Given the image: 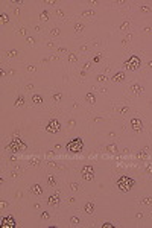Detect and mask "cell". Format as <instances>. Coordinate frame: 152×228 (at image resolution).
<instances>
[{
	"label": "cell",
	"instance_id": "83f0119b",
	"mask_svg": "<svg viewBox=\"0 0 152 228\" xmlns=\"http://www.w3.org/2000/svg\"><path fill=\"white\" fill-rule=\"evenodd\" d=\"M68 59H70L71 63H75V61H76L78 58H76V55H73V53H70V55H68Z\"/></svg>",
	"mask_w": 152,
	"mask_h": 228
},
{
	"label": "cell",
	"instance_id": "4fadbf2b",
	"mask_svg": "<svg viewBox=\"0 0 152 228\" xmlns=\"http://www.w3.org/2000/svg\"><path fill=\"white\" fill-rule=\"evenodd\" d=\"M85 99H87V102H90L91 105L96 103V96H94L93 93H87V94H85Z\"/></svg>",
	"mask_w": 152,
	"mask_h": 228
},
{
	"label": "cell",
	"instance_id": "44dd1931",
	"mask_svg": "<svg viewBox=\"0 0 152 228\" xmlns=\"http://www.w3.org/2000/svg\"><path fill=\"white\" fill-rule=\"evenodd\" d=\"M40 18H41V20H44V21H46V20H49V12H47V11H43Z\"/></svg>",
	"mask_w": 152,
	"mask_h": 228
},
{
	"label": "cell",
	"instance_id": "8d00e7d4",
	"mask_svg": "<svg viewBox=\"0 0 152 228\" xmlns=\"http://www.w3.org/2000/svg\"><path fill=\"white\" fill-rule=\"evenodd\" d=\"M146 172H149V173H152V166H148V169H146Z\"/></svg>",
	"mask_w": 152,
	"mask_h": 228
},
{
	"label": "cell",
	"instance_id": "9a60e30c",
	"mask_svg": "<svg viewBox=\"0 0 152 228\" xmlns=\"http://www.w3.org/2000/svg\"><path fill=\"white\" fill-rule=\"evenodd\" d=\"M32 102H34L35 105H41V103H43V98L38 96V94H35L34 98H32Z\"/></svg>",
	"mask_w": 152,
	"mask_h": 228
},
{
	"label": "cell",
	"instance_id": "9c48e42d",
	"mask_svg": "<svg viewBox=\"0 0 152 228\" xmlns=\"http://www.w3.org/2000/svg\"><path fill=\"white\" fill-rule=\"evenodd\" d=\"M31 192H32L34 195H37V196H41L43 195V187H41L40 184H34V186L31 187Z\"/></svg>",
	"mask_w": 152,
	"mask_h": 228
},
{
	"label": "cell",
	"instance_id": "f1b7e54d",
	"mask_svg": "<svg viewBox=\"0 0 152 228\" xmlns=\"http://www.w3.org/2000/svg\"><path fill=\"white\" fill-rule=\"evenodd\" d=\"M49 217H50V214H49V213H46V212L41 213V219H49Z\"/></svg>",
	"mask_w": 152,
	"mask_h": 228
},
{
	"label": "cell",
	"instance_id": "5bb4252c",
	"mask_svg": "<svg viewBox=\"0 0 152 228\" xmlns=\"http://www.w3.org/2000/svg\"><path fill=\"white\" fill-rule=\"evenodd\" d=\"M131 91H132V93H135V94H140V93L143 91V88H141L138 84H135V85H132V87H131Z\"/></svg>",
	"mask_w": 152,
	"mask_h": 228
},
{
	"label": "cell",
	"instance_id": "30bf717a",
	"mask_svg": "<svg viewBox=\"0 0 152 228\" xmlns=\"http://www.w3.org/2000/svg\"><path fill=\"white\" fill-rule=\"evenodd\" d=\"M84 208H85V213H88V214H93V213H94V204H93V202H87Z\"/></svg>",
	"mask_w": 152,
	"mask_h": 228
},
{
	"label": "cell",
	"instance_id": "d4e9b609",
	"mask_svg": "<svg viewBox=\"0 0 152 228\" xmlns=\"http://www.w3.org/2000/svg\"><path fill=\"white\" fill-rule=\"evenodd\" d=\"M75 29H76V32H78V33L82 32V31H84V24H76V26H75Z\"/></svg>",
	"mask_w": 152,
	"mask_h": 228
},
{
	"label": "cell",
	"instance_id": "74e56055",
	"mask_svg": "<svg viewBox=\"0 0 152 228\" xmlns=\"http://www.w3.org/2000/svg\"><path fill=\"white\" fill-rule=\"evenodd\" d=\"M81 50H84V52H85V50H88V46H82V47H81Z\"/></svg>",
	"mask_w": 152,
	"mask_h": 228
},
{
	"label": "cell",
	"instance_id": "7c38bea8",
	"mask_svg": "<svg viewBox=\"0 0 152 228\" xmlns=\"http://www.w3.org/2000/svg\"><path fill=\"white\" fill-rule=\"evenodd\" d=\"M47 204H49V205H58V204H59V198H58V196H49Z\"/></svg>",
	"mask_w": 152,
	"mask_h": 228
},
{
	"label": "cell",
	"instance_id": "f546056e",
	"mask_svg": "<svg viewBox=\"0 0 152 228\" xmlns=\"http://www.w3.org/2000/svg\"><path fill=\"white\" fill-rule=\"evenodd\" d=\"M50 35H55V37H56V35H59V29H56V28H55V29H52Z\"/></svg>",
	"mask_w": 152,
	"mask_h": 228
},
{
	"label": "cell",
	"instance_id": "cb8c5ba5",
	"mask_svg": "<svg viewBox=\"0 0 152 228\" xmlns=\"http://www.w3.org/2000/svg\"><path fill=\"white\" fill-rule=\"evenodd\" d=\"M9 21V15L8 14H2V23H8Z\"/></svg>",
	"mask_w": 152,
	"mask_h": 228
},
{
	"label": "cell",
	"instance_id": "5b68a950",
	"mask_svg": "<svg viewBox=\"0 0 152 228\" xmlns=\"http://www.w3.org/2000/svg\"><path fill=\"white\" fill-rule=\"evenodd\" d=\"M46 131L50 132V134H56V132L61 131V123L56 119H52V120L47 122V125H46Z\"/></svg>",
	"mask_w": 152,
	"mask_h": 228
},
{
	"label": "cell",
	"instance_id": "8992f818",
	"mask_svg": "<svg viewBox=\"0 0 152 228\" xmlns=\"http://www.w3.org/2000/svg\"><path fill=\"white\" fill-rule=\"evenodd\" d=\"M81 175H82V179L85 181H91V179L94 178V169L91 167V166H84L82 169H81Z\"/></svg>",
	"mask_w": 152,
	"mask_h": 228
},
{
	"label": "cell",
	"instance_id": "ffe728a7",
	"mask_svg": "<svg viewBox=\"0 0 152 228\" xmlns=\"http://www.w3.org/2000/svg\"><path fill=\"white\" fill-rule=\"evenodd\" d=\"M6 55H8L9 58H14V56H17V55H18V52H17V50H8V52H6Z\"/></svg>",
	"mask_w": 152,
	"mask_h": 228
},
{
	"label": "cell",
	"instance_id": "e0dca14e",
	"mask_svg": "<svg viewBox=\"0 0 152 228\" xmlns=\"http://www.w3.org/2000/svg\"><path fill=\"white\" fill-rule=\"evenodd\" d=\"M79 222H81V219H79L78 216H71V217H70V224H71V225H78Z\"/></svg>",
	"mask_w": 152,
	"mask_h": 228
},
{
	"label": "cell",
	"instance_id": "2e32d148",
	"mask_svg": "<svg viewBox=\"0 0 152 228\" xmlns=\"http://www.w3.org/2000/svg\"><path fill=\"white\" fill-rule=\"evenodd\" d=\"M47 182L50 184L52 187H55V186H56V179L53 178V175H47Z\"/></svg>",
	"mask_w": 152,
	"mask_h": 228
},
{
	"label": "cell",
	"instance_id": "ac0fdd59",
	"mask_svg": "<svg viewBox=\"0 0 152 228\" xmlns=\"http://www.w3.org/2000/svg\"><path fill=\"white\" fill-rule=\"evenodd\" d=\"M23 103H24V98H23V96L17 98V100H15V107H23Z\"/></svg>",
	"mask_w": 152,
	"mask_h": 228
},
{
	"label": "cell",
	"instance_id": "7402d4cb",
	"mask_svg": "<svg viewBox=\"0 0 152 228\" xmlns=\"http://www.w3.org/2000/svg\"><path fill=\"white\" fill-rule=\"evenodd\" d=\"M61 99H62V94H61V93H55V94H53V100H55V102H59Z\"/></svg>",
	"mask_w": 152,
	"mask_h": 228
},
{
	"label": "cell",
	"instance_id": "836d02e7",
	"mask_svg": "<svg viewBox=\"0 0 152 228\" xmlns=\"http://www.w3.org/2000/svg\"><path fill=\"white\" fill-rule=\"evenodd\" d=\"M105 79H106V78H105V76H103V75H99V76H97V81H105Z\"/></svg>",
	"mask_w": 152,
	"mask_h": 228
},
{
	"label": "cell",
	"instance_id": "d6986e66",
	"mask_svg": "<svg viewBox=\"0 0 152 228\" xmlns=\"http://www.w3.org/2000/svg\"><path fill=\"white\" fill-rule=\"evenodd\" d=\"M141 202H143V204H146V205H151V204H152V198H151V196H146V198H143V199H141Z\"/></svg>",
	"mask_w": 152,
	"mask_h": 228
},
{
	"label": "cell",
	"instance_id": "8fae6325",
	"mask_svg": "<svg viewBox=\"0 0 152 228\" xmlns=\"http://www.w3.org/2000/svg\"><path fill=\"white\" fill-rule=\"evenodd\" d=\"M113 81L114 82H123L125 81V75H123L122 72H119V73H116V75L113 76Z\"/></svg>",
	"mask_w": 152,
	"mask_h": 228
},
{
	"label": "cell",
	"instance_id": "d6a6232c",
	"mask_svg": "<svg viewBox=\"0 0 152 228\" xmlns=\"http://www.w3.org/2000/svg\"><path fill=\"white\" fill-rule=\"evenodd\" d=\"M28 44L34 46V44H35V40H34V38H28Z\"/></svg>",
	"mask_w": 152,
	"mask_h": 228
},
{
	"label": "cell",
	"instance_id": "277c9868",
	"mask_svg": "<svg viewBox=\"0 0 152 228\" xmlns=\"http://www.w3.org/2000/svg\"><path fill=\"white\" fill-rule=\"evenodd\" d=\"M140 64H141V61H140V58L137 56V55H132V56H129V59L125 63V67L128 68V70H138L140 68Z\"/></svg>",
	"mask_w": 152,
	"mask_h": 228
},
{
	"label": "cell",
	"instance_id": "e575fe53",
	"mask_svg": "<svg viewBox=\"0 0 152 228\" xmlns=\"http://www.w3.org/2000/svg\"><path fill=\"white\" fill-rule=\"evenodd\" d=\"M101 61V55H97V56H94V63H99Z\"/></svg>",
	"mask_w": 152,
	"mask_h": 228
},
{
	"label": "cell",
	"instance_id": "d590c367",
	"mask_svg": "<svg viewBox=\"0 0 152 228\" xmlns=\"http://www.w3.org/2000/svg\"><path fill=\"white\" fill-rule=\"evenodd\" d=\"M28 70H29V72H35V67H32V65H29V67H28Z\"/></svg>",
	"mask_w": 152,
	"mask_h": 228
},
{
	"label": "cell",
	"instance_id": "ba28073f",
	"mask_svg": "<svg viewBox=\"0 0 152 228\" xmlns=\"http://www.w3.org/2000/svg\"><path fill=\"white\" fill-rule=\"evenodd\" d=\"M131 128H132L135 132H141V129H143L141 120H140V119H132V120H131Z\"/></svg>",
	"mask_w": 152,
	"mask_h": 228
},
{
	"label": "cell",
	"instance_id": "484cf974",
	"mask_svg": "<svg viewBox=\"0 0 152 228\" xmlns=\"http://www.w3.org/2000/svg\"><path fill=\"white\" fill-rule=\"evenodd\" d=\"M70 189H71V190H79V186H78L76 182H71V184H70Z\"/></svg>",
	"mask_w": 152,
	"mask_h": 228
},
{
	"label": "cell",
	"instance_id": "7a4b0ae2",
	"mask_svg": "<svg viewBox=\"0 0 152 228\" xmlns=\"http://www.w3.org/2000/svg\"><path fill=\"white\" fill-rule=\"evenodd\" d=\"M5 149L11 151V152H23V151H26V143L21 138H12L11 143H8L5 146Z\"/></svg>",
	"mask_w": 152,
	"mask_h": 228
},
{
	"label": "cell",
	"instance_id": "603a6c76",
	"mask_svg": "<svg viewBox=\"0 0 152 228\" xmlns=\"http://www.w3.org/2000/svg\"><path fill=\"white\" fill-rule=\"evenodd\" d=\"M140 11H141V12H151L152 8L151 6H140Z\"/></svg>",
	"mask_w": 152,
	"mask_h": 228
},
{
	"label": "cell",
	"instance_id": "6da1fadb",
	"mask_svg": "<svg viewBox=\"0 0 152 228\" xmlns=\"http://www.w3.org/2000/svg\"><path fill=\"white\" fill-rule=\"evenodd\" d=\"M116 186H117V189L122 192V193H128V192L135 186V181H134V178H131V177H128V175H122V177L117 179Z\"/></svg>",
	"mask_w": 152,
	"mask_h": 228
},
{
	"label": "cell",
	"instance_id": "4316f807",
	"mask_svg": "<svg viewBox=\"0 0 152 228\" xmlns=\"http://www.w3.org/2000/svg\"><path fill=\"white\" fill-rule=\"evenodd\" d=\"M113 227H114V224H111V222H105L102 225V228H113Z\"/></svg>",
	"mask_w": 152,
	"mask_h": 228
},
{
	"label": "cell",
	"instance_id": "52a82bcc",
	"mask_svg": "<svg viewBox=\"0 0 152 228\" xmlns=\"http://www.w3.org/2000/svg\"><path fill=\"white\" fill-rule=\"evenodd\" d=\"M15 225H17V222L12 216H6V217L2 219V227L3 228H15Z\"/></svg>",
	"mask_w": 152,
	"mask_h": 228
},
{
	"label": "cell",
	"instance_id": "3957f363",
	"mask_svg": "<svg viewBox=\"0 0 152 228\" xmlns=\"http://www.w3.org/2000/svg\"><path fill=\"white\" fill-rule=\"evenodd\" d=\"M82 149H84L82 138H71L67 143V151L71 154H79V152H82Z\"/></svg>",
	"mask_w": 152,
	"mask_h": 228
},
{
	"label": "cell",
	"instance_id": "4dcf8cb0",
	"mask_svg": "<svg viewBox=\"0 0 152 228\" xmlns=\"http://www.w3.org/2000/svg\"><path fill=\"white\" fill-rule=\"evenodd\" d=\"M119 111L122 114H125V113H128V107H122V108H119Z\"/></svg>",
	"mask_w": 152,
	"mask_h": 228
},
{
	"label": "cell",
	"instance_id": "1f68e13d",
	"mask_svg": "<svg viewBox=\"0 0 152 228\" xmlns=\"http://www.w3.org/2000/svg\"><path fill=\"white\" fill-rule=\"evenodd\" d=\"M106 149L113 152V151H117V146H116V145H111V146H108V147H106Z\"/></svg>",
	"mask_w": 152,
	"mask_h": 228
}]
</instances>
